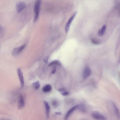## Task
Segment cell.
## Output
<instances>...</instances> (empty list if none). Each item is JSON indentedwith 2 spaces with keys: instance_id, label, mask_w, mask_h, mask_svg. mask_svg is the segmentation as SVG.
Listing matches in <instances>:
<instances>
[{
  "instance_id": "8992f818",
  "label": "cell",
  "mask_w": 120,
  "mask_h": 120,
  "mask_svg": "<svg viewBox=\"0 0 120 120\" xmlns=\"http://www.w3.org/2000/svg\"><path fill=\"white\" fill-rule=\"evenodd\" d=\"M25 3L23 1H19L17 2L16 5V8L17 11L19 13L25 7Z\"/></svg>"
},
{
  "instance_id": "9c48e42d",
  "label": "cell",
  "mask_w": 120,
  "mask_h": 120,
  "mask_svg": "<svg viewBox=\"0 0 120 120\" xmlns=\"http://www.w3.org/2000/svg\"><path fill=\"white\" fill-rule=\"evenodd\" d=\"M44 103L46 110V118L48 119L49 118V116L50 111V106L49 103L47 101H44Z\"/></svg>"
},
{
  "instance_id": "2e32d148",
  "label": "cell",
  "mask_w": 120,
  "mask_h": 120,
  "mask_svg": "<svg viewBox=\"0 0 120 120\" xmlns=\"http://www.w3.org/2000/svg\"><path fill=\"white\" fill-rule=\"evenodd\" d=\"M56 65L59 66H61V64L60 62L57 60H53L50 62L48 65L49 66H50L53 65Z\"/></svg>"
},
{
  "instance_id": "7a4b0ae2",
  "label": "cell",
  "mask_w": 120,
  "mask_h": 120,
  "mask_svg": "<svg viewBox=\"0 0 120 120\" xmlns=\"http://www.w3.org/2000/svg\"><path fill=\"white\" fill-rule=\"evenodd\" d=\"M92 117L96 120H107V118L105 116L98 112L94 111L91 114Z\"/></svg>"
},
{
  "instance_id": "484cf974",
  "label": "cell",
  "mask_w": 120,
  "mask_h": 120,
  "mask_svg": "<svg viewBox=\"0 0 120 120\" xmlns=\"http://www.w3.org/2000/svg\"></svg>"
},
{
  "instance_id": "cb8c5ba5",
  "label": "cell",
  "mask_w": 120,
  "mask_h": 120,
  "mask_svg": "<svg viewBox=\"0 0 120 120\" xmlns=\"http://www.w3.org/2000/svg\"><path fill=\"white\" fill-rule=\"evenodd\" d=\"M86 120V119H83V120Z\"/></svg>"
},
{
  "instance_id": "4fadbf2b",
  "label": "cell",
  "mask_w": 120,
  "mask_h": 120,
  "mask_svg": "<svg viewBox=\"0 0 120 120\" xmlns=\"http://www.w3.org/2000/svg\"><path fill=\"white\" fill-rule=\"evenodd\" d=\"M78 109L80 112L85 113L86 111V106L83 104H80L78 105Z\"/></svg>"
},
{
  "instance_id": "9a60e30c",
  "label": "cell",
  "mask_w": 120,
  "mask_h": 120,
  "mask_svg": "<svg viewBox=\"0 0 120 120\" xmlns=\"http://www.w3.org/2000/svg\"><path fill=\"white\" fill-rule=\"evenodd\" d=\"M58 90L60 93L63 96H67L69 94V92L66 90L64 89L61 88L59 89Z\"/></svg>"
},
{
  "instance_id": "d4e9b609",
  "label": "cell",
  "mask_w": 120,
  "mask_h": 120,
  "mask_svg": "<svg viewBox=\"0 0 120 120\" xmlns=\"http://www.w3.org/2000/svg\"></svg>"
},
{
  "instance_id": "6da1fadb",
  "label": "cell",
  "mask_w": 120,
  "mask_h": 120,
  "mask_svg": "<svg viewBox=\"0 0 120 120\" xmlns=\"http://www.w3.org/2000/svg\"><path fill=\"white\" fill-rule=\"evenodd\" d=\"M41 4V1L40 0H37L35 3L34 9L35 13L34 19V22H36L38 19Z\"/></svg>"
},
{
  "instance_id": "e0dca14e",
  "label": "cell",
  "mask_w": 120,
  "mask_h": 120,
  "mask_svg": "<svg viewBox=\"0 0 120 120\" xmlns=\"http://www.w3.org/2000/svg\"><path fill=\"white\" fill-rule=\"evenodd\" d=\"M33 87L36 90L38 89L40 86V84L39 81H37L32 84Z\"/></svg>"
},
{
  "instance_id": "52a82bcc",
  "label": "cell",
  "mask_w": 120,
  "mask_h": 120,
  "mask_svg": "<svg viewBox=\"0 0 120 120\" xmlns=\"http://www.w3.org/2000/svg\"><path fill=\"white\" fill-rule=\"evenodd\" d=\"M17 72L20 82L21 87L22 88L24 85V80L22 73L19 68H18Z\"/></svg>"
},
{
  "instance_id": "ffe728a7",
  "label": "cell",
  "mask_w": 120,
  "mask_h": 120,
  "mask_svg": "<svg viewBox=\"0 0 120 120\" xmlns=\"http://www.w3.org/2000/svg\"><path fill=\"white\" fill-rule=\"evenodd\" d=\"M56 67L54 66L52 69L51 71V73L52 74H54L56 72Z\"/></svg>"
},
{
  "instance_id": "5bb4252c",
  "label": "cell",
  "mask_w": 120,
  "mask_h": 120,
  "mask_svg": "<svg viewBox=\"0 0 120 120\" xmlns=\"http://www.w3.org/2000/svg\"><path fill=\"white\" fill-rule=\"evenodd\" d=\"M52 89V87L50 85L47 84L43 87L42 90L43 92H47L50 91Z\"/></svg>"
},
{
  "instance_id": "8fae6325",
  "label": "cell",
  "mask_w": 120,
  "mask_h": 120,
  "mask_svg": "<svg viewBox=\"0 0 120 120\" xmlns=\"http://www.w3.org/2000/svg\"><path fill=\"white\" fill-rule=\"evenodd\" d=\"M112 104L115 115L117 118L118 119H120V112L119 110L115 104L114 102H112Z\"/></svg>"
},
{
  "instance_id": "44dd1931",
  "label": "cell",
  "mask_w": 120,
  "mask_h": 120,
  "mask_svg": "<svg viewBox=\"0 0 120 120\" xmlns=\"http://www.w3.org/2000/svg\"><path fill=\"white\" fill-rule=\"evenodd\" d=\"M49 58V56H47L44 59V62L46 63L47 62L48 59Z\"/></svg>"
},
{
  "instance_id": "7c38bea8",
  "label": "cell",
  "mask_w": 120,
  "mask_h": 120,
  "mask_svg": "<svg viewBox=\"0 0 120 120\" xmlns=\"http://www.w3.org/2000/svg\"><path fill=\"white\" fill-rule=\"evenodd\" d=\"M106 26L105 25H104L101 29L99 30L98 32V34L99 37H102L106 31Z\"/></svg>"
},
{
  "instance_id": "d6986e66",
  "label": "cell",
  "mask_w": 120,
  "mask_h": 120,
  "mask_svg": "<svg viewBox=\"0 0 120 120\" xmlns=\"http://www.w3.org/2000/svg\"><path fill=\"white\" fill-rule=\"evenodd\" d=\"M52 104L53 107L56 108L57 106L58 105V103L56 100H54L52 102Z\"/></svg>"
},
{
  "instance_id": "30bf717a",
  "label": "cell",
  "mask_w": 120,
  "mask_h": 120,
  "mask_svg": "<svg viewBox=\"0 0 120 120\" xmlns=\"http://www.w3.org/2000/svg\"><path fill=\"white\" fill-rule=\"evenodd\" d=\"M91 73L90 69L88 67H86L84 69L83 72V77L84 78H86L90 75Z\"/></svg>"
},
{
  "instance_id": "5b68a950",
  "label": "cell",
  "mask_w": 120,
  "mask_h": 120,
  "mask_svg": "<svg viewBox=\"0 0 120 120\" xmlns=\"http://www.w3.org/2000/svg\"><path fill=\"white\" fill-rule=\"evenodd\" d=\"M78 105L73 106L67 112L65 116L64 120H67L70 116L75 110L78 109Z\"/></svg>"
},
{
  "instance_id": "277c9868",
  "label": "cell",
  "mask_w": 120,
  "mask_h": 120,
  "mask_svg": "<svg viewBox=\"0 0 120 120\" xmlns=\"http://www.w3.org/2000/svg\"><path fill=\"white\" fill-rule=\"evenodd\" d=\"M26 46V44L18 47L15 48L12 52V54L14 56H16L19 54L25 48Z\"/></svg>"
},
{
  "instance_id": "7402d4cb",
  "label": "cell",
  "mask_w": 120,
  "mask_h": 120,
  "mask_svg": "<svg viewBox=\"0 0 120 120\" xmlns=\"http://www.w3.org/2000/svg\"><path fill=\"white\" fill-rule=\"evenodd\" d=\"M56 114H61V112H56Z\"/></svg>"
},
{
  "instance_id": "ba28073f",
  "label": "cell",
  "mask_w": 120,
  "mask_h": 120,
  "mask_svg": "<svg viewBox=\"0 0 120 120\" xmlns=\"http://www.w3.org/2000/svg\"><path fill=\"white\" fill-rule=\"evenodd\" d=\"M77 13V12L74 13L68 20L65 27V30L66 33H68V32L69 29L70 25L75 18Z\"/></svg>"
},
{
  "instance_id": "603a6c76",
  "label": "cell",
  "mask_w": 120,
  "mask_h": 120,
  "mask_svg": "<svg viewBox=\"0 0 120 120\" xmlns=\"http://www.w3.org/2000/svg\"><path fill=\"white\" fill-rule=\"evenodd\" d=\"M2 120H10L9 119H2Z\"/></svg>"
},
{
  "instance_id": "ac0fdd59",
  "label": "cell",
  "mask_w": 120,
  "mask_h": 120,
  "mask_svg": "<svg viewBox=\"0 0 120 120\" xmlns=\"http://www.w3.org/2000/svg\"><path fill=\"white\" fill-rule=\"evenodd\" d=\"M92 42L94 44L96 45L99 44L100 41L98 40L94 39L92 38L91 39Z\"/></svg>"
},
{
  "instance_id": "3957f363",
  "label": "cell",
  "mask_w": 120,
  "mask_h": 120,
  "mask_svg": "<svg viewBox=\"0 0 120 120\" xmlns=\"http://www.w3.org/2000/svg\"><path fill=\"white\" fill-rule=\"evenodd\" d=\"M25 102L24 98L22 94H20L18 97L17 106L19 109L23 108L25 106Z\"/></svg>"
}]
</instances>
